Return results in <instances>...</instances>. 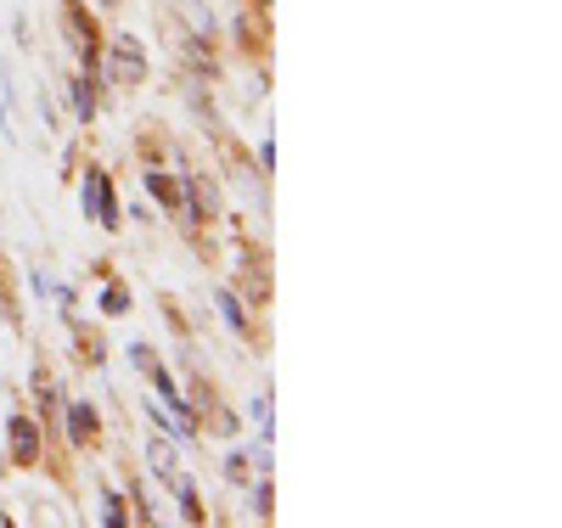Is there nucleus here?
I'll use <instances>...</instances> for the list:
<instances>
[{"label": "nucleus", "instance_id": "nucleus-12", "mask_svg": "<svg viewBox=\"0 0 562 528\" xmlns=\"http://www.w3.org/2000/svg\"><path fill=\"white\" fill-rule=\"evenodd\" d=\"M130 360H135V366H140V371H153V366H158V355H153V349H147V344H135V349H130Z\"/></svg>", "mask_w": 562, "mask_h": 528}, {"label": "nucleus", "instance_id": "nucleus-14", "mask_svg": "<svg viewBox=\"0 0 562 528\" xmlns=\"http://www.w3.org/2000/svg\"><path fill=\"white\" fill-rule=\"evenodd\" d=\"M102 310H108V315H124V310H130V293H108Z\"/></svg>", "mask_w": 562, "mask_h": 528}, {"label": "nucleus", "instance_id": "nucleus-6", "mask_svg": "<svg viewBox=\"0 0 562 528\" xmlns=\"http://www.w3.org/2000/svg\"><path fill=\"white\" fill-rule=\"evenodd\" d=\"M186 198H198L192 209H198L203 220H214V214H220V186H214L209 175H198V180H186Z\"/></svg>", "mask_w": 562, "mask_h": 528}, {"label": "nucleus", "instance_id": "nucleus-8", "mask_svg": "<svg viewBox=\"0 0 562 528\" xmlns=\"http://www.w3.org/2000/svg\"><path fill=\"white\" fill-rule=\"evenodd\" d=\"M175 501H180V512H186V523H203V501H198V490H192V478H175Z\"/></svg>", "mask_w": 562, "mask_h": 528}, {"label": "nucleus", "instance_id": "nucleus-4", "mask_svg": "<svg viewBox=\"0 0 562 528\" xmlns=\"http://www.w3.org/2000/svg\"><path fill=\"white\" fill-rule=\"evenodd\" d=\"M7 439H12V461L18 467H34L40 461V422L34 416H12L7 422Z\"/></svg>", "mask_w": 562, "mask_h": 528}, {"label": "nucleus", "instance_id": "nucleus-5", "mask_svg": "<svg viewBox=\"0 0 562 528\" xmlns=\"http://www.w3.org/2000/svg\"><path fill=\"white\" fill-rule=\"evenodd\" d=\"M147 467H153V478L175 484V478H180V450L169 439H147Z\"/></svg>", "mask_w": 562, "mask_h": 528}, {"label": "nucleus", "instance_id": "nucleus-3", "mask_svg": "<svg viewBox=\"0 0 562 528\" xmlns=\"http://www.w3.org/2000/svg\"><path fill=\"white\" fill-rule=\"evenodd\" d=\"M85 214H97L108 231L119 225V209H113V186H108V175H102V169H90V175H85Z\"/></svg>", "mask_w": 562, "mask_h": 528}, {"label": "nucleus", "instance_id": "nucleus-10", "mask_svg": "<svg viewBox=\"0 0 562 528\" xmlns=\"http://www.w3.org/2000/svg\"><path fill=\"white\" fill-rule=\"evenodd\" d=\"M102 506H108V512H102V517H108V523H113V528H124V523H130V512H124V501H119V495H113V490H108V495H102Z\"/></svg>", "mask_w": 562, "mask_h": 528}, {"label": "nucleus", "instance_id": "nucleus-2", "mask_svg": "<svg viewBox=\"0 0 562 528\" xmlns=\"http://www.w3.org/2000/svg\"><path fill=\"white\" fill-rule=\"evenodd\" d=\"M63 434H68V445L74 450H90V445H97V434H102V416H97V405H68L63 411Z\"/></svg>", "mask_w": 562, "mask_h": 528}, {"label": "nucleus", "instance_id": "nucleus-7", "mask_svg": "<svg viewBox=\"0 0 562 528\" xmlns=\"http://www.w3.org/2000/svg\"><path fill=\"white\" fill-rule=\"evenodd\" d=\"M68 102H74V119H97V90H90V79H68Z\"/></svg>", "mask_w": 562, "mask_h": 528}, {"label": "nucleus", "instance_id": "nucleus-1", "mask_svg": "<svg viewBox=\"0 0 562 528\" xmlns=\"http://www.w3.org/2000/svg\"><path fill=\"white\" fill-rule=\"evenodd\" d=\"M108 79L113 85H140V79H147V52H140V45H135V34H113V45H108Z\"/></svg>", "mask_w": 562, "mask_h": 528}, {"label": "nucleus", "instance_id": "nucleus-9", "mask_svg": "<svg viewBox=\"0 0 562 528\" xmlns=\"http://www.w3.org/2000/svg\"><path fill=\"white\" fill-rule=\"evenodd\" d=\"M214 304H220V315H225L231 326H237V332H248V310L237 304V293H231V287H220V293H214Z\"/></svg>", "mask_w": 562, "mask_h": 528}, {"label": "nucleus", "instance_id": "nucleus-11", "mask_svg": "<svg viewBox=\"0 0 562 528\" xmlns=\"http://www.w3.org/2000/svg\"><path fill=\"white\" fill-rule=\"evenodd\" d=\"M254 517H276V495H270V484L254 490Z\"/></svg>", "mask_w": 562, "mask_h": 528}, {"label": "nucleus", "instance_id": "nucleus-13", "mask_svg": "<svg viewBox=\"0 0 562 528\" xmlns=\"http://www.w3.org/2000/svg\"><path fill=\"white\" fill-rule=\"evenodd\" d=\"M225 478H231V484H243V478H248V461L231 456V461H225Z\"/></svg>", "mask_w": 562, "mask_h": 528}]
</instances>
